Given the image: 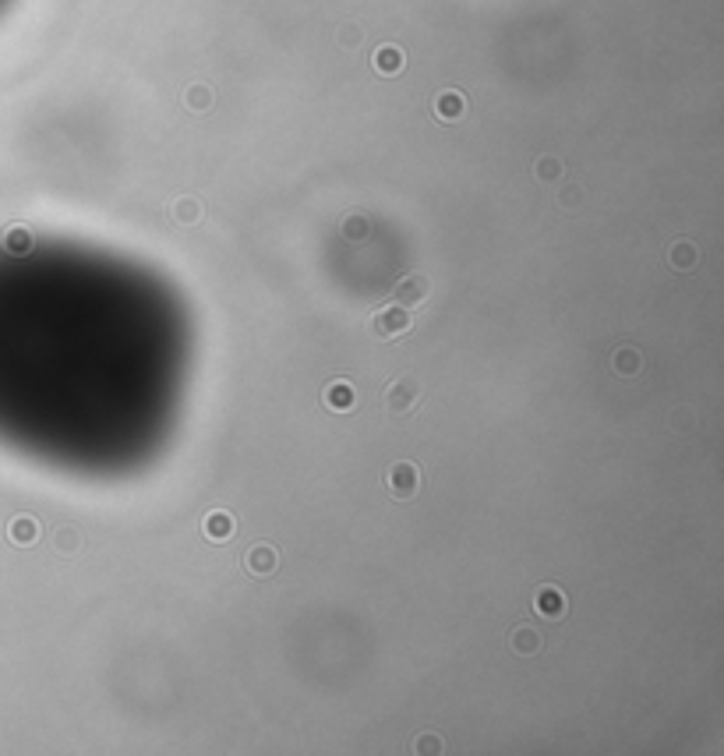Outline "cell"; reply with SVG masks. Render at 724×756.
Returning <instances> with one entry per match:
<instances>
[{"mask_svg": "<svg viewBox=\"0 0 724 756\" xmlns=\"http://www.w3.org/2000/svg\"><path fill=\"white\" fill-rule=\"evenodd\" d=\"M566 605H562V594L559 590H541V612L544 615H559Z\"/></svg>", "mask_w": 724, "mask_h": 756, "instance_id": "obj_1", "label": "cell"}, {"mask_svg": "<svg viewBox=\"0 0 724 756\" xmlns=\"http://www.w3.org/2000/svg\"><path fill=\"white\" fill-rule=\"evenodd\" d=\"M378 318H382V322H378V326H382V333H400V329H407V318H403V311H389V315L382 311Z\"/></svg>", "mask_w": 724, "mask_h": 756, "instance_id": "obj_2", "label": "cell"}, {"mask_svg": "<svg viewBox=\"0 0 724 756\" xmlns=\"http://www.w3.org/2000/svg\"><path fill=\"white\" fill-rule=\"evenodd\" d=\"M205 530H209L212 537H223V534H230V520L223 516V513H212V516H209V527H205Z\"/></svg>", "mask_w": 724, "mask_h": 756, "instance_id": "obj_3", "label": "cell"}, {"mask_svg": "<svg viewBox=\"0 0 724 756\" xmlns=\"http://www.w3.org/2000/svg\"><path fill=\"white\" fill-rule=\"evenodd\" d=\"M332 407H340V410L350 407V389H347V386H340L336 393H332Z\"/></svg>", "mask_w": 724, "mask_h": 756, "instance_id": "obj_4", "label": "cell"}, {"mask_svg": "<svg viewBox=\"0 0 724 756\" xmlns=\"http://www.w3.org/2000/svg\"><path fill=\"white\" fill-rule=\"evenodd\" d=\"M4 4H8V0H0V8H4Z\"/></svg>", "mask_w": 724, "mask_h": 756, "instance_id": "obj_5", "label": "cell"}]
</instances>
